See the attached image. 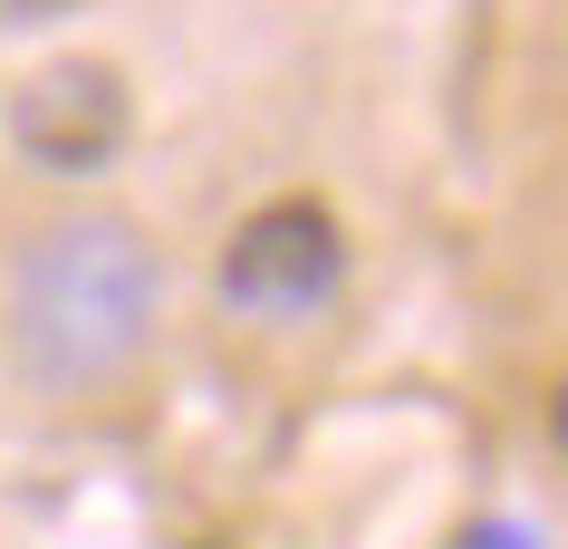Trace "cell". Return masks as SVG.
<instances>
[{
	"instance_id": "6da1fadb",
	"label": "cell",
	"mask_w": 568,
	"mask_h": 549,
	"mask_svg": "<svg viewBox=\"0 0 568 549\" xmlns=\"http://www.w3.org/2000/svg\"><path fill=\"white\" fill-rule=\"evenodd\" d=\"M154 328V251L135 222L88 213L68 232H39L10 289V347L39 386H97L116 376Z\"/></svg>"
},
{
	"instance_id": "7a4b0ae2",
	"label": "cell",
	"mask_w": 568,
	"mask_h": 549,
	"mask_svg": "<svg viewBox=\"0 0 568 549\" xmlns=\"http://www.w3.org/2000/svg\"><path fill=\"white\" fill-rule=\"evenodd\" d=\"M347 279V232H337L328 203H261L222 242V299L251 308V318H308V308L337 299Z\"/></svg>"
},
{
	"instance_id": "3957f363",
	"label": "cell",
	"mask_w": 568,
	"mask_h": 549,
	"mask_svg": "<svg viewBox=\"0 0 568 549\" xmlns=\"http://www.w3.org/2000/svg\"><path fill=\"white\" fill-rule=\"evenodd\" d=\"M125 78L106 59H49L30 88L10 96V145L30 154L39 174H97L125 154Z\"/></svg>"
},
{
	"instance_id": "277c9868",
	"label": "cell",
	"mask_w": 568,
	"mask_h": 549,
	"mask_svg": "<svg viewBox=\"0 0 568 549\" xmlns=\"http://www.w3.org/2000/svg\"><path fill=\"white\" fill-rule=\"evenodd\" d=\"M453 549H539V530H530V520H463Z\"/></svg>"
},
{
	"instance_id": "5b68a950",
	"label": "cell",
	"mask_w": 568,
	"mask_h": 549,
	"mask_svg": "<svg viewBox=\"0 0 568 549\" xmlns=\"http://www.w3.org/2000/svg\"><path fill=\"white\" fill-rule=\"evenodd\" d=\"M78 0H0V30H39V20H59Z\"/></svg>"
}]
</instances>
